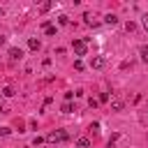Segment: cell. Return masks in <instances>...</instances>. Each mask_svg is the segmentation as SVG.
Instances as JSON below:
<instances>
[{
    "instance_id": "1",
    "label": "cell",
    "mask_w": 148,
    "mask_h": 148,
    "mask_svg": "<svg viewBox=\"0 0 148 148\" xmlns=\"http://www.w3.org/2000/svg\"><path fill=\"white\" fill-rule=\"evenodd\" d=\"M72 46H74V53H76V56H86V42H83V39H74Z\"/></svg>"
},
{
    "instance_id": "15",
    "label": "cell",
    "mask_w": 148,
    "mask_h": 148,
    "mask_svg": "<svg viewBox=\"0 0 148 148\" xmlns=\"http://www.w3.org/2000/svg\"><path fill=\"white\" fill-rule=\"evenodd\" d=\"M0 14H2V9H0Z\"/></svg>"
},
{
    "instance_id": "7",
    "label": "cell",
    "mask_w": 148,
    "mask_h": 148,
    "mask_svg": "<svg viewBox=\"0 0 148 148\" xmlns=\"http://www.w3.org/2000/svg\"><path fill=\"white\" fill-rule=\"evenodd\" d=\"M104 21L113 25V23H118V16H116V14H106V16H104Z\"/></svg>"
},
{
    "instance_id": "13",
    "label": "cell",
    "mask_w": 148,
    "mask_h": 148,
    "mask_svg": "<svg viewBox=\"0 0 148 148\" xmlns=\"http://www.w3.org/2000/svg\"><path fill=\"white\" fill-rule=\"evenodd\" d=\"M143 28L148 30V16H143Z\"/></svg>"
},
{
    "instance_id": "8",
    "label": "cell",
    "mask_w": 148,
    "mask_h": 148,
    "mask_svg": "<svg viewBox=\"0 0 148 148\" xmlns=\"http://www.w3.org/2000/svg\"><path fill=\"white\" fill-rule=\"evenodd\" d=\"M111 109H113V111H120V109H123V102H120V99H113V102H111Z\"/></svg>"
},
{
    "instance_id": "5",
    "label": "cell",
    "mask_w": 148,
    "mask_h": 148,
    "mask_svg": "<svg viewBox=\"0 0 148 148\" xmlns=\"http://www.w3.org/2000/svg\"><path fill=\"white\" fill-rule=\"evenodd\" d=\"M90 65H92L95 69H99V67H104V58H99V56H97V58H92V62H90Z\"/></svg>"
},
{
    "instance_id": "6",
    "label": "cell",
    "mask_w": 148,
    "mask_h": 148,
    "mask_svg": "<svg viewBox=\"0 0 148 148\" xmlns=\"http://www.w3.org/2000/svg\"><path fill=\"white\" fill-rule=\"evenodd\" d=\"M28 46H30L32 51H37V49H39V39H35V37H30V39H28Z\"/></svg>"
},
{
    "instance_id": "11",
    "label": "cell",
    "mask_w": 148,
    "mask_h": 148,
    "mask_svg": "<svg viewBox=\"0 0 148 148\" xmlns=\"http://www.w3.org/2000/svg\"><path fill=\"white\" fill-rule=\"evenodd\" d=\"M58 21H60V25H67V23H69V18H67L65 14H62V16H58Z\"/></svg>"
},
{
    "instance_id": "2",
    "label": "cell",
    "mask_w": 148,
    "mask_h": 148,
    "mask_svg": "<svg viewBox=\"0 0 148 148\" xmlns=\"http://www.w3.org/2000/svg\"><path fill=\"white\" fill-rule=\"evenodd\" d=\"M46 139H49V141H65V139H67V134H65V132H51Z\"/></svg>"
},
{
    "instance_id": "4",
    "label": "cell",
    "mask_w": 148,
    "mask_h": 148,
    "mask_svg": "<svg viewBox=\"0 0 148 148\" xmlns=\"http://www.w3.org/2000/svg\"><path fill=\"white\" fill-rule=\"evenodd\" d=\"M76 146H79V148H88V146H90V139H88V136H79Z\"/></svg>"
},
{
    "instance_id": "10",
    "label": "cell",
    "mask_w": 148,
    "mask_h": 148,
    "mask_svg": "<svg viewBox=\"0 0 148 148\" xmlns=\"http://www.w3.org/2000/svg\"><path fill=\"white\" fill-rule=\"evenodd\" d=\"M62 113H72V104H69V102L62 104Z\"/></svg>"
},
{
    "instance_id": "3",
    "label": "cell",
    "mask_w": 148,
    "mask_h": 148,
    "mask_svg": "<svg viewBox=\"0 0 148 148\" xmlns=\"http://www.w3.org/2000/svg\"><path fill=\"white\" fill-rule=\"evenodd\" d=\"M9 56H12L14 60H21V58H23V51H21V49H9Z\"/></svg>"
},
{
    "instance_id": "12",
    "label": "cell",
    "mask_w": 148,
    "mask_h": 148,
    "mask_svg": "<svg viewBox=\"0 0 148 148\" xmlns=\"http://www.w3.org/2000/svg\"><path fill=\"white\" fill-rule=\"evenodd\" d=\"M2 95H5V97H12V95H14V90H12V88H5V90H2Z\"/></svg>"
},
{
    "instance_id": "14",
    "label": "cell",
    "mask_w": 148,
    "mask_h": 148,
    "mask_svg": "<svg viewBox=\"0 0 148 148\" xmlns=\"http://www.w3.org/2000/svg\"><path fill=\"white\" fill-rule=\"evenodd\" d=\"M106 148H116V146H113V143H111V141H109V143H106Z\"/></svg>"
},
{
    "instance_id": "9",
    "label": "cell",
    "mask_w": 148,
    "mask_h": 148,
    "mask_svg": "<svg viewBox=\"0 0 148 148\" xmlns=\"http://www.w3.org/2000/svg\"><path fill=\"white\" fill-rule=\"evenodd\" d=\"M139 53H141V60H148V49H146V46H141Z\"/></svg>"
}]
</instances>
